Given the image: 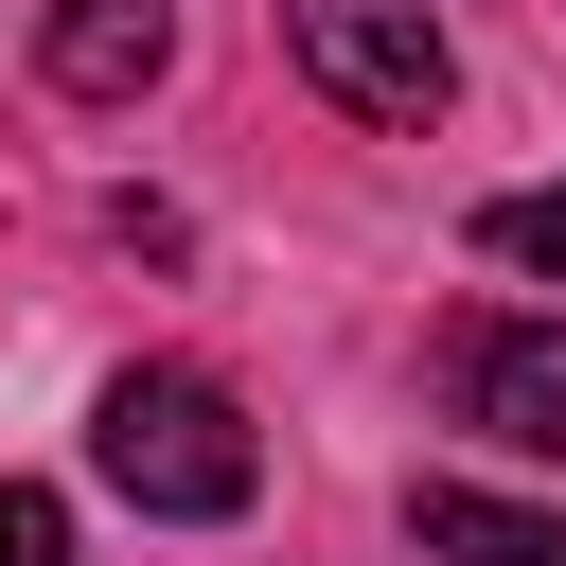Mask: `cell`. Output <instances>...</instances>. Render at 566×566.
Listing matches in <instances>:
<instances>
[{
    "label": "cell",
    "instance_id": "cell-5",
    "mask_svg": "<svg viewBox=\"0 0 566 566\" xmlns=\"http://www.w3.org/2000/svg\"><path fill=\"white\" fill-rule=\"evenodd\" d=\"M424 548H442V566H566V513H531V495H478V478H442V495H424Z\"/></svg>",
    "mask_w": 566,
    "mask_h": 566
},
{
    "label": "cell",
    "instance_id": "cell-1",
    "mask_svg": "<svg viewBox=\"0 0 566 566\" xmlns=\"http://www.w3.org/2000/svg\"><path fill=\"white\" fill-rule=\"evenodd\" d=\"M88 460H106V495H124V513H177V531H212V513H248V495H265V442H248V407H230L212 371H106Z\"/></svg>",
    "mask_w": 566,
    "mask_h": 566
},
{
    "label": "cell",
    "instance_id": "cell-4",
    "mask_svg": "<svg viewBox=\"0 0 566 566\" xmlns=\"http://www.w3.org/2000/svg\"><path fill=\"white\" fill-rule=\"evenodd\" d=\"M35 53H53V88H71V106H142V88L177 71V0H53V35H35Z\"/></svg>",
    "mask_w": 566,
    "mask_h": 566
},
{
    "label": "cell",
    "instance_id": "cell-3",
    "mask_svg": "<svg viewBox=\"0 0 566 566\" xmlns=\"http://www.w3.org/2000/svg\"><path fill=\"white\" fill-rule=\"evenodd\" d=\"M460 424L513 460H566V336L548 318H478L460 336Z\"/></svg>",
    "mask_w": 566,
    "mask_h": 566
},
{
    "label": "cell",
    "instance_id": "cell-6",
    "mask_svg": "<svg viewBox=\"0 0 566 566\" xmlns=\"http://www.w3.org/2000/svg\"><path fill=\"white\" fill-rule=\"evenodd\" d=\"M478 248H495V265H531V283H566V177H548V195H495V212H478Z\"/></svg>",
    "mask_w": 566,
    "mask_h": 566
},
{
    "label": "cell",
    "instance_id": "cell-7",
    "mask_svg": "<svg viewBox=\"0 0 566 566\" xmlns=\"http://www.w3.org/2000/svg\"><path fill=\"white\" fill-rule=\"evenodd\" d=\"M0 566H71V513H53L35 478H0Z\"/></svg>",
    "mask_w": 566,
    "mask_h": 566
},
{
    "label": "cell",
    "instance_id": "cell-2",
    "mask_svg": "<svg viewBox=\"0 0 566 566\" xmlns=\"http://www.w3.org/2000/svg\"><path fill=\"white\" fill-rule=\"evenodd\" d=\"M283 53H301L354 124H442V88H460V53H442L424 0H283Z\"/></svg>",
    "mask_w": 566,
    "mask_h": 566
}]
</instances>
